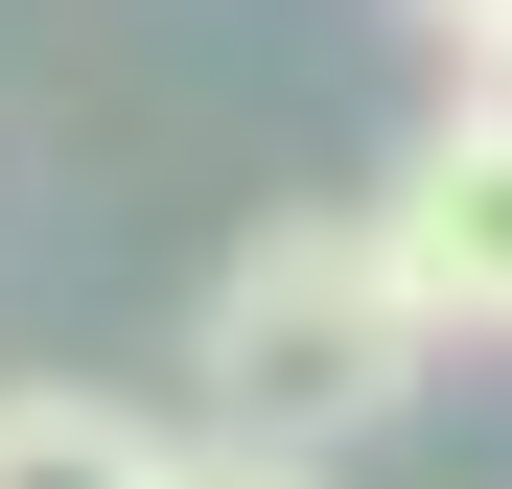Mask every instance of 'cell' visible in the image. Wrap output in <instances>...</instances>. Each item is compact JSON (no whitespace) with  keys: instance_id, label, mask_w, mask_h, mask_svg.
<instances>
[{"instance_id":"1","label":"cell","mask_w":512,"mask_h":489,"mask_svg":"<svg viewBox=\"0 0 512 489\" xmlns=\"http://www.w3.org/2000/svg\"><path fill=\"white\" fill-rule=\"evenodd\" d=\"M419 373H443V326L396 303L373 210H280V233H233L210 303H187V396H210L187 443H280V466H326V443H373Z\"/></svg>"},{"instance_id":"2","label":"cell","mask_w":512,"mask_h":489,"mask_svg":"<svg viewBox=\"0 0 512 489\" xmlns=\"http://www.w3.org/2000/svg\"><path fill=\"white\" fill-rule=\"evenodd\" d=\"M373 257H396V303L443 326V350H512V140H419L396 187H373Z\"/></svg>"},{"instance_id":"3","label":"cell","mask_w":512,"mask_h":489,"mask_svg":"<svg viewBox=\"0 0 512 489\" xmlns=\"http://www.w3.org/2000/svg\"><path fill=\"white\" fill-rule=\"evenodd\" d=\"M0 489H163V420H140V396H0Z\"/></svg>"},{"instance_id":"4","label":"cell","mask_w":512,"mask_h":489,"mask_svg":"<svg viewBox=\"0 0 512 489\" xmlns=\"http://www.w3.org/2000/svg\"><path fill=\"white\" fill-rule=\"evenodd\" d=\"M163 489H326V466H280V443H163Z\"/></svg>"},{"instance_id":"5","label":"cell","mask_w":512,"mask_h":489,"mask_svg":"<svg viewBox=\"0 0 512 489\" xmlns=\"http://www.w3.org/2000/svg\"><path fill=\"white\" fill-rule=\"evenodd\" d=\"M443 70H466L443 117H466V140H512V24H489V47H443Z\"/></svg>"},{"instance_id":"6","label":"cell","mask_w":512,"mask_h":489,"mask_svg":"<svg viewBox=\"0 0 512 489\" xmlns=\"http://www.w3.org/2000/svg\"><path fill=\"white\" fill-rule=\"evenodd\" d=\"M419 24H443V47H489V24H512V0H419Z\"/></svg>"}]
</instances>
